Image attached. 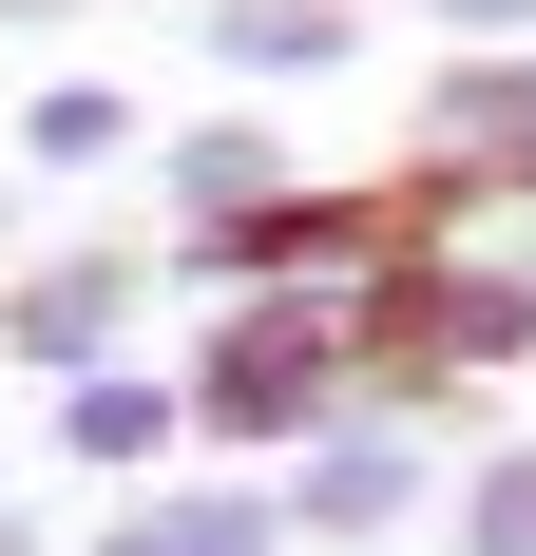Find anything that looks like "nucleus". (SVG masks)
Masks as SVG:
<instances>
[{
  "instance_id": "nucleus-1",
  "label": "nucleus",
  "mask_w": 536,
  "mask_h": 556,
  "mask_svg": "<svg viewBox=\"0 0 536 556\" xmlns=\"http://www.w3.org/2000/svg\"><path fill=\"white\" fill-rule=\"evenodd\" d=\"M173 403H192V460H288L326 442L345 403H365V365H345V288H230L212 327H192V365H173Z\"/></svg>"
},
{
  "instance_id": "nucleus-2",
  "label": "nucleus",
  "mask_w": 536,
  "mask_h": 556,
  "mask_svg": "<svg viewBox=\"0 0 536 556\" xmlns=\"http://www.w3.org/2000/svg\"><path fill=\"white\" fill-rule=\"evenodd\" d=\"M268 500H288V556H403V538L441 518V442L345 403L326 442H288V460H268Z\"/></svg>"
},
{
  "instance_id": "nucleus-3",
  "label": "nucleus",
  "mask_w": 536,
  "mask_h": 556,
  "mask_svg": "<svg viewBox=\"0 0 536 556\" xmlns=\"http://www.w3.org/2000/svg\"><path fill=\"white\" fill-rule=\"evenodd\" d=\"M135 327H154V250H0V365L20 384L135 365Z\"/></svg>"
},
{
  "instance_id": "nucleus-4",
  "label": "nucleus",
  "mask_w": 536,
  "mask_h": 556,
  "mask_svg": "<svg viewBox=\"0 0 536 556\" xmlns=\"http://www.w3.org/2000/svg\"><path fill=\"white\" fill-rule=\"evenodd\" d=\"M77 556H288V500H268L250 460H173V480H135V500L77 518Z\"/></svg>"
},
{
  "instance_id": "nucleus-5",
  "label": "nucleus",
  "mask_w": 536,
  "mask_h": 556,
  "mask_svg": "<svg viewBox=\"0 0 536 556\" xmlns=\"http://www.w3.org/2000/svg\"><path fill=\"white\" fill-rule=\"evenodd\" d=\"M58 422V480H97V500H135V480H173L192 460V403H173V365H77V384H39Z\"/></svg>"
},
{
  "instance_id": "nucleus-6",
  "label": "nucleus",
  "mask_w": 536,
  "mask_h": 556,
  "mask_svg": "<svg viewBox=\"0 0 536 556\" xmlns=\"http://www.w3.org/2000/svg\"><path fill=\"white\" fill-rule=\"evenodd\" d=\"M192 39H212L230 97H307V77L365 58V0H192Z\"/></svg>"
},
{
  "instance_id": "nucleus-7",
  "label": "nucleus",
  "mask_w": 536,
  "mask_h": 556,
  "mask_svg": "<svg viewBox=\"0 0 536 556\" xmlns=\"http://www.w3.org/2000/svg\"><path fill=\"white\" fill-rule=\"evenodd\" d=\"M135 154H154V115L115 97V77H77V58L20 97V173H39V192H97V173H135Z\"/></svg>"
},
{
  "instance_id": "nucleus-8",
  "label": "nucleus",
  "mask_w": 536,
  "mask_h": 556,
  "mask_svg": "<svg viewBox=\"0 0 536 556\" xmlns=\"http://www.w3.org/2000/svg\"><path fill=\"white\" fill-rule=\"evenodd\" d=\"M154 192H173V230H230L250 192H288V115H192V135H154Z\"/></svg>"
},
{
  "instance_id": "nucleus-9",
  "label": "nucleus",
  "mask_w": 536,
  "mask_h": 556,
  "mask_svg": "<svg viewBox=\"0 0 536 556\" xmlns=\"http://www.w3.org/2000/svg\"><path fill=\"white\" fill-rule=\"evenodd\" d=\"M422 538H441V556H536V442H480L460 480H441Z\"/></svg>"
},
{
  "instance_id": "nucleus-10",
  "label": "nucleus",
  "mask_w": 536,
  "mask_h": 556,
  "mask_svg": "<svg viewBox=\"0 0 536 556\" xmlns=\"http://www.w3.org/2000/svg\"><path fill=\"white\" fill-rule=\"evenodd\" d=\"M422 20H441L460 58H518V39H536V0H422Z\"/></svg>"
},
{
  "instance_id": "nucleus-11",
  "label": "nucleus",
  "mask_w": 536,
  "mask_h": 556,
  "mask_svg": "<svg viewBox=\"0 0 536 556\" xmlns=\"http://www.w3.org/2000/svg\"><path fill=\"white\" fill-rule=\"evenodd\" d=\"M0 556H58V518H20V500H0Z\"/></svg>"
},
{
  "instance_id": "nucleus-12",
  "label": "nucleus",
  "mask_w": 536,
  "mask_h": 556,
  "mask_svg": "<svg viewBox=\"0 0 536 556\" xmlns=\"http://www.w3.org/2000/svg\"><path fill=\"white\" fill-rule=\"evenodd\" d=\"M0 20H20V39H58V20H77V0H0Z\"/></svg>"
}]
</instances>
